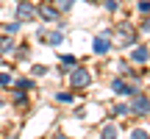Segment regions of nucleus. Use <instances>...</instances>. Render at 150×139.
<instances>
[{
  "instance_id": "obj_11",
  "label": "nucleus",
  "mask_w": 150,
  "mask_h": 139,
  "mask_svg": "<svg viewBox=\"0 0 150 139\" xmlns=\"http://www.w3.org/2000/svg\"><path fill=\"white\" fill-rule=\"evenodd\" d=\"M111 114H114V117H128L131 109H128V103H117V106L111 109Z\"/></svg>"
},
{
  "instance_id": "obj_20",
  "label": "nucleus",
  "mask_w": 150,
  "mask_h": 139,
  "mask_svg": "<svg viewBox=\"0 0 150 139\" xmlns=\"http://www.w3.org/2000/svg\"><path fill=\"white\" fill-rule=\"evenodd\" d=\"M103 3H106L108 11H117V9H120V0H103Z\"/></svg>"
},
{
  "instance_id": "obj_3",
  "label": "nucleus",
  "mask_w": 150,
  "mask_h": 139,
  "mask_svg": "<svg viewBox=\"0 0 150 139\" xmlns=\"http://www.w3.org/2000/svg\"><path fill=\"white\" fill-rule=\"evenodd\" d=\"M92 50H95L97 56H106L108 50H111V36H108V33H100V36H95V42H92Z\"/></svg>"
},
{
  "instance_id": "obj_17",
  "label": "nucleus",
  "mask_w": 150,
  "mask_h": 139,
  "mask_svg": "<svg viewBox=\"0 0 150 139\" xmlns=\"http://www.w3.org/2000/svg\"><path fill=\"white\" fill-rule=\"evenodd\" d=\"M17 31H20V20H17V22H8V25H6V33H8V36H14Z\"/></svg>"
},
{
  "instance_id": "obj_18",
  "label": "nucleus",
  "mask_w": 150,
  "mask_h": 139,
  "mask_svg": "<svg viewBox=\"0 0 150 139\" xmlns=\"http://www.w3.org/2000/svg\"><path fill=\"white\" fill-rule=\"evenodd\" d=\"M31 56V50H28V45H20V50H17V59H28Z\"/></svg>"
},
{
  "instance_id": "obj_7",
  "label": "nucleus",
  "mask_w": 150,
  "mask_h": 139,
  "mask_svg": "<svg viewBox=\"0 0 150 139\" xmlns=\"http://www.w3.org/2000/svg\"><path fill=\"white\" fill-rule=\"evenodd\" d=\"M131 59H134V64H147L150 50H147V48H142V45H136V48H134V53H131Z\"/></svg>"
},
{
  "instance_id": "obj_14",
  "label": "nucleus",
  "mask_w": 150,
  "mask_h": 139,
  "mask_svg": "<svg viewBox=\"0 0 150 139\" xmlns=\"http://www.w3.org/2000/svg\"><path fill=\"white\" fill-rule=\"evenodd\" d=\"M61 67H78V59H75V56H61Z\"/></svg>"
},
{
  "instance_id": "obj_1",
  "label": "nucleus",
  "mask_w": 150,
  "mask_h": 139,
  "mask_svg": "<svg viewBox=\"0 0 150 139\" xmlns=\"http://www.w3.org/2000/svg\"><path fill=\"white\" fill-rule=\"evenodd\" d=\"M89 84H92V72L89 70H83V67L70 70V86L72 89H81V86H89Z\"/></svg>"
},
{
  "instance_id": "obj_24",
  "label": "nucleus",
  "mask_w": 150,
  "mask_h": 139,
  "mask_svg": "<svg viewBox=\"0 0 150 139\" xmlns=\"http://www.w3.org/2000/svg\"><path fill=\"white\" fill-rule=\"evenodd\" d=\"M8 139H17V136H8Z\"/></svg>"
},
{
  "instance_id": "obj_8",
  "label": "nucleus",
  "mask_w": 150,
  "mask_h": 139,
  "mask_svg": "<svg viewBox=\"0 0 150 139\" xmlns=\"http://www.w3.org/2000/svg\"><path fill=\"white\" fill-rule=\"evenodd\" d=\"M17 17H20V20H33V17H36V9H33L31 3H20L17 6Z\"/></svg>"
},
{
  "instance_id": "obj_21",
  "label": "nucleus",
  "mask_w": 150,
  "mask_h": 139,
  "mask_svg": "<svg viewBox=\"0 0 150 139\" xmlns=\"http://www.w3.org/2000/svg\"><path fill=\"white\" fill-rule=\"evenodd\" d=\"M56 3H59V11H70L72 0H56Z\"/></svg>"
},
{
  "instance_id": "obj_9",
  "label": "nucleus",
  "mask_w": 150,
  "mask_h": 139,
  "mask_svg": "<svg viewBox=\"0 0 150 139\" xmlns=\"http://www.w3.org/2000/svg\"><path fill=\"white\" fill-rule=\"evenodd\" d=\"M36 14L42 17V20H50V22H53V20H59V11H56L53 6H39V9H36Z\"/></svg>"
},
{
  "instance_id": "obj_12",
  "label": "nucleus",
  "mask_w": 150,
  "mask_h": 139,
  "mask_svg": "<svg viewBox=\"0 0 150 139\" xmlns=\"http://www.w3.org/2000/svg\"><path fill=\"white\" fill-rule=\"evenodd\" d=\"M14 86H17L20 92H25V89H33V81H31V78H20V81H17Z\"/></svg>"
},
{
  "instance_id": "obj_13",
  "label": "nucleus",
  "mask_w": 150,
  "mask_h": 139,
  "mask_svg": "<svg viewBox=\"0 0 150 139\" xmlns=\"http://www.w3.org/2000/svg\"><path fill=\"white\" fill-rule=\"evenodd\" d=\"M11 48H14V45H11V36L0 39V53H11Z\"/></svg>"
},
{
  "instance_id": "obj_16",
  "label": "nucleus",
  "mask_w": 150,
  "mask_h": 139,
  "mask_svg": "<svg viewBox=\"0 0 150 139\" xmlns=\"http://www.w3.org/2000/svg\"><path fill=\"white\" fill-rule=\"evenodd\" d=\"M131 139H150V134L145 128H134V131H131Z\"/></svg>"
},
{
  "instance_id": "obj_22",
  "label": "nucleus",
  "mask_w": 150,
  "mask_h": 139,
  "mask_svg": "<svg viewBox=\"0 0 150 139\" xmlns=\"http://www.w3.org/2000/svg\"><path fill=\"white\" fill-rule=\"evenodd\" d=\"M139 11L142 14H150V0H139Z\"/></svg>"
},
{
  "instance_id": "obj_2",
  "label": "nucleus",
  "mask_w": 150,
  "mask_h": 139,
  "mask_svg": "<svg viewBox=\"0 0 150 139\" xmlns=\"http://www.w3.org/2000/svg\"><path fill=\"white\" fill-rule=\"evenodd\" d=\"M128 109H131V114H136V117H145V114H150V100H147L145 95H139V92H136L134 100L128 103Z\"/></svg>"
},
{
  "instance_id": "obj_23",
  "label": "nucleus",
  "mask_w": 150,
  "mask_h": 139,
  "mask_svg": "<svg viewBox=\"0 0 150 139\" xmlns=\"http://www.w3.org/2000/svg\"><path fill=\"white\" fill-rule=\"evenodd\" d=\"M11 84V75L8 72H0V86H8Z\"/></svg>"
},
{
  "instance_id": "obj_15",
  "label": "nucleus",
  "mask_w": 150,
  "mask_h": 139,
  "mask_svg": "<svg viewBox=\"0 0 150 139\" xmlns=\"http://www.w3.org/2000/svg\"><path fill=\"white\" fill-rule=\"evenodd\" d=\"M56 100H59V103H72L75 95H72V92H59V95H56Z\"/></svg>"
},
{
  "instance_id": "obj_10",
  "label": "nucleus",
  "mask_w": 150,
  "mask_h": 139,
  "mask_svg": "<svg viewBox=\"0 0 150 139\" xmlns=\"http://www.w3.org/2000/svg\"><path fill=\"white\" fill-rule=\"evenodd\" d=\"M117 134H120V131H117V125H114V123L103 125V131H100V136H103V139H117Z\"/></svg>"
},
{
  "instance_id": "obj_4",
  "label": "nucleus",
  "mask_w": 150,
  "mask_h": 139,
  "mask_svg": "<svg viewBox=\"0 0 150 139\" xmlns=\"http://www.w3.org/2000/svg\"><path fill=\"white\" fill-rule=\"evenodd\" d=\"M111 89L117 92V95H122V97H128V95H136V86H131L128 81H122V78H114V81H111Z\"/></svg>"
},
{
  "instance_id": "obj_19",
  "label": "nucleus",
  "mask_w": 150,
  "mask_h": 139,
  "mask_svg": "<svg viewBox=\"0 0 150 139\" xmlns=\"http://www.w3.org/2000/svg\"><path fill=\"white\" fill-rule=\"evenodd\" d=\"M33 75H36V78H42V75H47V67H45V64H36V67H33Z\"/></svg>"
},
{
  "instance_id": "obj_5",
  "label": "nucleus",
  "mask_w": 150,
  "mask_h": 139,
  "mask_svg": "<svg viewBox=\"0 0 150 139\" xmlns=\"http://www.w3.org/2000/svg\"><path fill=\"white\" fill-rule=\"evenodd\" d=\"M39 39L47 45H61L64 42V33L61 31H45V28H39Z\"/></svg>"
},
{
  "instance_id": "obj_6",
  "label": "nucleus",
  "mask_w": 150,
  "mask_h": 139,
  "mask_svg": "<svg viewBox=\"0 0 150 139\" xmlns=\"http://www.w3.org/2000/svg\"><path fill=\"white\" fill-rule=\"evenodd\" d=\"M120 39H122V45H131V42L136 39L134 25H131V22H122V25H120Z\"/></svg>"
},
{
  "instance_id": "obj_25",
  "label": "nucleus",
  "mask_w": 150,
  "mask_h": 139,
  "mask_svg": "<svg viewBox=\"0 0 150 139\" xmlns=\"http://www.w3.org/2000/svg\"><path fill=\"white\" fill-rule=\"evenodd\" d=\"M72 3H75V0H72Z\"/></svg>"
}]
</instances>
